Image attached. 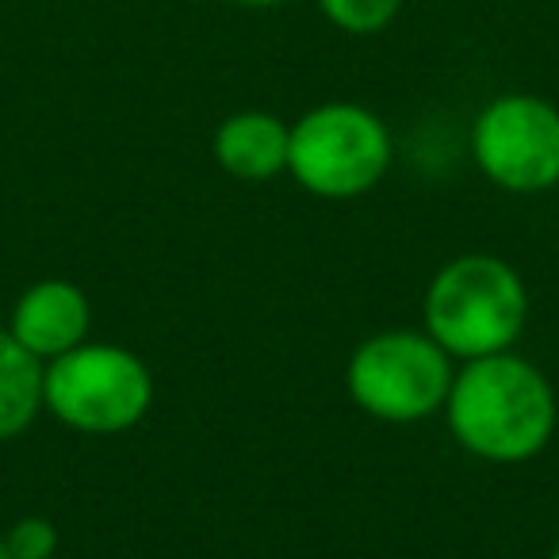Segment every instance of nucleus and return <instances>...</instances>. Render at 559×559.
I'll return each mask as SVG.
<instances>
[{"mask_svg":"<svg viewBox=\"0 0 559 559\" xmlns=\"http://www.w3.org/2000/svg\"><path fill=\"white\" fill-rule=\"evenodd\" d=\"M322 16L345 35H380L395 24L403 0H319Z\"/></svg>","mask_w":559,"mask_h":559,"instance_id":"obj_10","label":"nucleus"},{"mask_svg":"<svg viewBox=\"0 0 559 559\" xmlns=\"http://www.w3.org/2000/svg\"><path fill=\"white\" fill-rule=\"evenodd\" d=\"M12 559H55L58 551V525L50 518H20L16 525L4 533Z\"/></svg>","mask_w":559,"mask_h":559,"instance_id":"obj_11","label":"nucleus"},{"mask_svg":"<svg viewBox=\"0 0 559 559\" xmlns=\"http://www.w3.org/2000/svg\"><path fill=\"white\" fill-rule=\"evenodd\" d=\"M43 406L81 433H123L154 406V376L123 345L85 342L47 365Z\"/></svg>","mask_w":559,"mask_h":559,"instance_id":"obj_4","label":"nucleus"},{"mask_svg":"<svg viewBox=\"0 0 559 559\" xmlns=\"http://www.w3.org/2000/svg\"><path fill=\"white\" fill-rule=\"evenodd\" d=\"M288 142L292 127L280 116L261 108L234 111L218 123L211 150L223 173L238 180H272L280 173H288Z\"/></svg>","mask_w":559,"mask_h":559,"instance_id":"obj_8","label":"nucleus"},{"mask_svg":"<svg viewBox=\"0 0 559 559\" xmlns=\"http://www.w3.org/2000/svg\"><path fill=\"white\" fill-rule=\"evenodd\" d=\"M452 376V357L426 330H383L353 349L345 388L368 418L414 426L444 411Z\"/></svg>","mask_w":559,"mask_h":559,"instance_id":"obj_5","label":"nucleus"},{"mask_svg":"<svg viewBox=\"0 0 559 559\" xmlns=\"http://www.w3.org/2000/svg\"><path fill=\"white\" fill-rule=\"evenodd\" d=\"M47 365L24 349L9 330H0V444L16 441L43 411Z\"/></svg>","mask_w":559,"mask_h":559,"instance_id":"obj_9","label":"nucleus"},{"mask_svg":"<svg viewBox=\"0 0 559 559\" xmlns=\"http://www.w3.org/2000/svg\"><path fill=\"white\" fill-rule=\"evenodd\" d=\"M426 334L452 360L495 357L518 345L528 322V292L510 261L490 253L452 257L426 288Z\"/></svg>","mask_w":559,"mask_h":559,"instance_id":"obj_2","label":"nucleus"},{"mask_svg":"<svg viewBox=\"0 0 559 559\" xmlns=\"http://www.w3.org/2000/svg\"><path fill=\"white\" fill-rule=\"evenodd\" d=\"M391 165V131L365 104L330 100L292 123L288 173L319 200H357Z\"/></svg>","mask_w":559,"mask_h":559,"instance_id":"obj_3","label":"nucleus"},{"mask_svg":"<svg viewBox=\"0 0 559 559\" xmlns=\"http://www.w3.org/2000/svg\"><path fill=\"white\" fill-rule=\"evenodd\" d=\"M230 4H241V9H280V4H292V0H230Z\"/></svg>","mask_w":559,"mask_h":559,"instance_id":"obj_12","label":"nucleus"},{"mask_svg":"<svg viewBox=\"0 0 559 559\" xmlns=\"http://www.w3.org/2000/svg\"><path fill=\"white\" fill-rule=\"evenodd\" d=\"M551 559H559V544H556V551H551Z\"/></svg>","mask_w":559,"mask_h":559,"instance_id":"obj_14","label":"nucleus"},{"mask_svg":"<svg viewBox=\"0 0 559 559\" xmlns=\"http://www.w3.org/2000/svg\"><path fill=\"white\" fill-rule=\"evenodd\" d=\"M93 326V304L73 280H35L32 288L12 307L9 334L24 345L43 365L66 357L70 349L88 342Z\"/></svg>","mask_w":559,"mask_h":559,"instance_id":"obj_7","label":"nucleus"},{"mask_svg":"<svg viewBox=\"0 0 559 559\" xmlns=\"http://www.w3.org/2000/svg\"><path fill=\"white\" fill-rule=\"evenodd\" d=\"M0 559H12V551H9V544H4V536H0Z\"/></svg>","mask_w":559,"mask_h":559,"instance_id":"obj_13","label":"nucleus"},{"mask_svg":"<svg viewBox=\"0 0 559 559\" xmlns=\"http://www.w3.org/2000/svg\"><path fill=\"white\" fill-rule=\"evenodd\" d=\"M472 157L506 192H548L559 185V108L533 93L495 96L472 123Z\"/></svg>","mask_w":559,"mask_h":559,"instance_id":"obj_6","label":"nucleus"},{"mask_svg":"<svg viewBox=\"0 0 559 559\" xmlns=\"http://www.w3.org/2000/svg\"><path fill=\"white\" fill-rule=\"evenodd\" d=\"M444 418L464 452L490 464H521L556 433V391L533 360L513 349L464 360L452 376Z\"/></svg>","mask_w":559,"mask_h":559,"instance_id":"obj_1","label":"nucleus"}]
</instances>
